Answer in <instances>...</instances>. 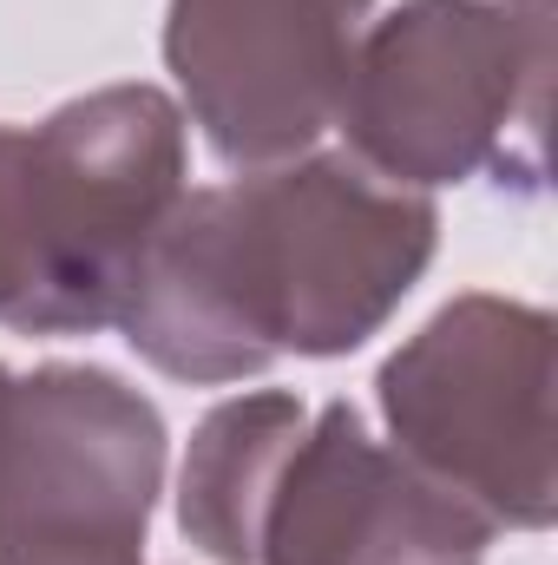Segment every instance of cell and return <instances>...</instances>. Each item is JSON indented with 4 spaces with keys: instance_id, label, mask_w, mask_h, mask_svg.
I'll return each instance as SVG.
<instances>
[{
    "instance_id": "cell-1",
    "label": "cell",
    "mask_w": 558,
    "mask_h": 565,
    "mask_svg": "<svg viewBox=\"0 0 558 565\" xmlns=\"http://www.w3.org/2000/svg\"><path fill=\"white\" fill-rule=\"evenodd\" d=\"M433 250V191L388 184L355 151H302L171 204L119 335L191 388L250 382L282 355L335 362L395 322Z\"/></svg>"
},
{
    "instance_id": "cell-2",
    "label": "cell",
    "mask_w": 558,
    "mask_h": 565,
    "mask_svg": "<svg viewBox=\"0 0 558 565\" xmlns=\"http://www.w3.org/2000/svg\"><path fill=\"white\" fill-rule=\"evenodd\" d=\"M191 126L164 86H99L0 126V329H119L144 250L191 191Z\"/></svg>"
},
{
    "instance_id": "cell-3",
    "label": "cell",
    "mask_w": 558,
    "mask_h": 565,
    "mask_svg": "<svg viewBox=\"0 0 558 565\" xmlns=\"http://www.w3.org/2000/svg\"><path fill=\"white\" fill-rule=\"evenodd\" d=\"M552 0H401L362 26L335 132L408 191L546 178Z\"/></svg>"
},
{
    "instance_id": "cell-4",
    "label": "cell",
    "mask_w": 558,
    "mask_h": 565,
    "mask_svg": "<svg viewBox=\"0 0 558 565\" xmlns=\"http://www.w3.org/2000/svg\"><path fill=\"white\" fill-rule=\"evenodd\" d=\"M552 382V309L466 289L382 362L375 402L388 447L466 513L493 533H546L558 520Z\"/></svg>"
},
{
    "instance_id": "cell-5",
    "label": "cell",
    "mask_w": 558,
    "mask_h": 565,
    "mask_svg": "<svg viewBox=\"0 0 558 565\" xmlns=\"http://www.w3.org/2000/svg\"><path fill=\"white\" fill-rule=\"evenodd\" d=\"M171 434L99 362H40L0 388V565H144Z\"/></svg>"
},
{
    "instance_id": "cell-6",
    "label": "cell",
    "mask_w": 558,
    "mask_h": 565,
    "mask_svg": "<svg viewBox=\"0 0 558 565\" xmlns=\"http://www.w3.org/2000/svg\"><path fill=\"white\" fill-rule=\"evenodd\" d=\"M375 0H171L164 66L217 164L270 171L335 126Z\"/></svg>"
},
{
    "instance_id": "cell-7",
    "label": "cell",
    "mask_w": 558,
    "mask_h": 565,
    "mask_svg": "<svg viewBox=\"0 0 558 565\" xmlns=\"http://www.w3.org/2000/svg\"><path fill=\"white\" fill-rule=\"evenodd\" d=\"M486 546L493 526L382 447L355 402L309 408L257 520V565H486Z\"/></svg>"
},
{
    "instance_id": "cell-8",
    "label": "cell",
    "mask_w": 558,
    "mask_h": 565,
    "mask_svg": "<svg viewBox=\"0 0 558 565\" xmlns=\"http://www.w3.org/2000/svg\"><path fill=\"white\" fill-rule=\"evenodd\" d=\"M302 422L309 402L289 388L230 395L197 422L178 467V533L211 565H257V520Z\"/></svg>"
},
{
    "instance_id": "cell-9",
    "label": "cell",
    "mask_w": 558,
    "mask_h": 565,
    "mask_svg": "<svg viewBox=\"0 0 558 565\" xmlns=\"http://www.w3.org/2000/svg\"><path fill=\"white\" fill-rule=\"evenodd\" d=\"M7 375H13V369H0V388H7Z\"/></svg>"
}]
</instances>
